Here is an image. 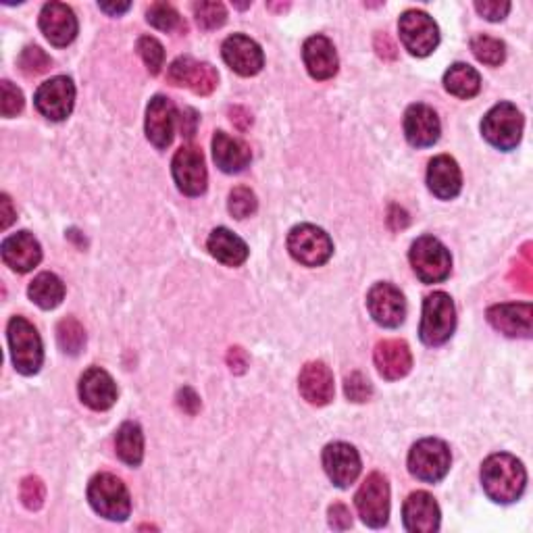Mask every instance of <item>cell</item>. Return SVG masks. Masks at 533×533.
I'll use <instances>...</instances> for the list:
<instances>
[{
	"label": "cell",
	"mask_w": 533,
	"mask_h": 533,
	"mask_svg": "<svg viewBox=\"0 0 533 533\" xmlns=\"http://www.w3.org/2000/svg\"><path fill=\"white\" fill-rule=\"evenodd\" d=\"M227 207H230V213L236 219H246L250 215H255L259 202H257L255 192H252L250 188L238 186L230 192V202H227Z\"/></svg>",
	"instance_id": "8d00e7d4"
},
{
	"label": "cell",
	"mask_w": 533,
	"mask_h": 533,
	"mask_svg": "<svg viewBox=\"0 0 533 533\" xmlns=\"http://www.w3.org/2000/svg\"><path fill=\"white\" fill-rule=\"evenodd\" d=\"M488 321L511 338H529L531 336V304H496L488 311Z\"/></svg>",
	"instance_id": "484cf974"
},
{
	"label": "cell",
	"mask_w": 533,
	"mask_h": 533,
	"mask_svg": "<svg viewBox=\"0 0 533 533\" xmlns=\"http://www.w3.org/2000/svg\"><path fill=\"white\" fill-rule=\"evenodd\" d=\"M444 88L459 98H473L481 90V78L471 65L454 63L444 75Z\"/></svg>",
	"instance_id": "1f68e13d"
},
{
	"label": "cell",
	"mask_w": 533,
	"mask_h": 533,
	"mask_svg": "<svg viewBox=\"0 0 533 533\" xmlns=\"http://www.w3.org/2000/svg\"><path fill=\"white\" fill-rule=\"evenodd\" d=\"M80 398L92 411H107L117 400L113 377L100 367H90L80 379Z\"/></svg>",
	"instance_id": "603a6c76"
},
{
	"label": "cell",
	"mask_w": 533,
	"mask_h": 533,
	"mask_svg": "<svg viewBox=\"0 0 533 533\" xmlns=\"http://www.w3.org/2000/svg\"><path fill=\"white\" fill-rule=\"evenodd\" d=\"M323 467L334 486L348 488L361 475V456L354 446L334 442L323 450Z\"/></svg>",
	"instance_id": "4fadbf2b"
},
{
	"label": "cell",
	"mask_w": 533,
	"mask_h": 533,
	"mask_svg": "<svg viewBox=\"0 0 533 533\" xmlns=\"http://www.w3.org/2000/svg\"><path fill=\"white\" fill-rule=\"evenodd\" d=\"M196 123H198V115L194 109H184L182 113V136L192 138L196 132Z\"/></svg>",
	"instance_id": "681fc988"
},
{
	"label": "cell",
	"mask_w": 533,
	"mask_h": 533,
	"mask_svg": "<svg viewBox=\"0 0 533 533\" xmlns=\"http://www.w3.org/2000/svg\"><path fill=\"white\" fill-rule=\"evenodd\" d=\"M398 32L404 48L415 57H427L440 44V30L436 21L423 11H406L400 15Z\"/></svg>",
	"instance_id": "9c48e42d"
},
{
	"label": "cell",
	"mask_w": 533,
	"mask_h": 533,
	"mask_svg": "<svg viewBox=\"0 0 533 533\" xmlns=\"http://www.w3.org/2000/svg\"><path fill=\"white\" fill-rule=\"evenodd\" d=\"M302 59L311 78L323 82L338 73V55L332 40L325 36H311L302 46Z\"/></svg>",
	"instance_id": "cb8c5ba5"
},
{
	"label": "cell",
	"mask_w": 533,
	"mask_h": 533,
	"mask_svg": "<svg viewBox=\"0 0 533 533\" xmlns=\"http://www.w3.org/2000/svg\"><path fill=\"white\" fill-rule=\"evenodd\" d=\"M440 119L427 105H411L404 115V136L415 148H429L440 140Z\"/></svg>",
	"instance_id": "d6986e66"
},
{
	"label": "cell",
	"mask_w": 533,
	"mask_h": 533,
	"mask_svg": "<svg viewBox=\"0 0 533 533\" xmlns=\"http://www.w3.org/2000/svg\"><path fill=\"white\" fill-rule=\"evenodd\" d=\"M329 525L338 531L352 527V515H350V509L346 504L336 502V504L329 506Z\"/></svg>",
	"instance_id": "ee69618b"
},
{
	"label": "cell",
	"mask_w": 533,
	"mask_h": 533,
	"mask_svg": "<svg viewBox=\"0 0 533 533\" xmlns=\"http://www.w3.org/2000/svg\"><path fill=\"white\" fill-rule=\"evenodd\" d=\"M427 186L434 196L442 200L456 198L463 188V175L456 161L448 155H440L429 163L427 169Z\"/></svg>",
	"instance_id": "4316f807"
},
{
	"label": "cell",
	"mask_w": 533,
	"mask_h": 533,
	"mask_svg": "<svg viewBox=\"0 0 533 533\" xmlns=\"http://www.w3.org/2000/svg\"><path fill=\"white\" fill-rule=\"evenodd\" d=\"M375 50H377V55L382 57V59H396L398 53H396V44L392 42V38L384 32V34H377L375 36Z\"/></svg>",
	"instance_id": "7dc6e473"
},
{
	"label": "cell",
	"mask_w": 533,
	"mask_h": 533,
	"mask_svg": "<svg viewBox=\"0 0 533 533\" xmlns=\"http://www.w3.org/2000/svg\"><path fill=\"white\" fill-rule=\"evenodd\" d=\"M40 30L53 46H67L78 36V17L63 3H48L40 13Z\"/></svg>",
	"instance_id": "e0dca14e"
},
{
	"label": "cell",
	"mask_w": 533,
	"mask_h": 533,
	"mask_svg": "<svg viewBox=\"0 0 533 533\" xmlns=\"http://www.w3.org/2000/svg\"><path fill=\"white\" fill-rule=\"evenodd\" d=\"M177 404H180V409L188 415H196L200 409V398L192 388H184L177 392Z\"/></svg>",
	"instance_id": "f6af8a7d"
},
{
	"label": "cell",
	"mask_w": 533,
	"mask_h": 533,
	"mask_svg": "<svg viewBox=\"0 0 533 533\" xmlns=\"http://www.w3.org/2000/svg\"><path fill=\"white\" fill-rule=\"evenodd\" d=\"M3 261L17 273H28L42 261V248L30 232H17L3 242Z\"/></svg>",
	"instance_id": "d4e9b609"
},
{
	"label": "cell",
	"mask_w": 533,
	"mask_h": 533,
	"mask_svg": "<svg viewBox=\"0 0 533 533\" xmlns=\"http://www.w3.org/2000/svg\"><path fill=\"white\" fill-rule=\"evenodd\" d=\"M207 246L211 255L227 267H240L248 259L246 242L227 230V227H217V230H213Z\"/></svg>",
	"instance_id": "f1b7e54d"
},
{
	"label": "cell",
	"mask_w": 533,
	"mask_h": 533,
	"mask_svg": "<svg viewBox=\"0 0 533 533\" xmlns=\"http://www.w3.org/2000/svg\"><path fill=\"white\" fill-rule=\"evenodd\" d=\"M92 509L109 521H125L132 513L130 492L123 481L111 473H98L88 486Z\"/></svg>",
	"instance_id": "7a4b0ae2"
},
{
	"label": "cell",
	"mask_w": 533,
	"mask_h": 533,
	"mask_svg": "<svg viewBox=\"0 0 533 533\" xmlns=\"http://www.w3.org/2000/svg\"><path fill=\"white\" fill-rule=\"evenodd\" d=\"M411 265L423 284H440L452 271V259L446 246L434 236H421L411 246Z\"/></svg>",
	"instance_id": "5b68a950"
},
{
	"label": "cell",
	"mask_w": 533,
	"mask_h": 533,
	"mask_svg": "<svg viewBox=\"0 0 533 533\" xmlns=\"http://www.w3.org/2000/svg\"><path fill=\"white\" fill-rule=\"evenodd\" d=\"M375 367L388 382H396L409 375L413 367V354L404 340H384L375 346Z\"/></svg>",
	"instance_id": "44dd1931"
},
{
	"label": "cell",
	"mask_w": 533,
	"mask_h": 533,
	"mask_svg": "<svg viewBox=\"0 0 533 533\" xmlns=\"http://www.w3.org/2000/svg\"><path fill=\"white\" fill-rule=\"evenodd\" d=\"M456 327L454 302L446 292L429 294L423 302V319L419 336L427 346H442L450 340Z\"/></svg>",
	"instance_id": "277c9868"
},
{
	"label": "cell",
	"mask_w": 533,
	"mask_h": 533,
	"mask_svg": "<svg viewBox=\"0 0 533 533\" xmlns=\"http://www.w3.org/2000/svg\"><path fill=\"white\" fill-rule=\"evenodd\" d=\"M481 134L498 150H513L523 136V115L511 103H500L481 121Z\"/></svg>",
	"instance_id": "52a82bcc"
},
{
	"label": "cell",
	"mask_w": 533,
	"mask_h": 533,
	"mask_svg": "<svg viewBox=\"0 0 533 533\" xmlns=\"http://www.w3.org/2000/svg\"><path fill=\"white\" fill-rule=\"evenodd\" d=\"M19 67L25 75H40L53 67V59L40 46H25L19 55Z\"/></svg>",
	"instance_id": "d590c367"
},
{
	"label": "cell",
	"mask_w": 533,
	"mask_h": 533,
	"mask_svg": "<svg viewBox=\"0 0 533 533\" xmlns=\"http://www.w3.org/2000/svg\"><path fill=\"white\" fill-rule=\"evenodd\" d=\"M146 21L152 25V28H157L161 32H175V30H180V28L186 30V25H184L180 13H177L167 3L150 5L148 11H146Z\"/></svg>",
	"instance_id": "e575fe53"
},
{
	"label": "cell",
	"mask_w": 533,
	"mask_h": 533,
	"mask_svg": "<svg viewBox=\"0 0 533 533\" xmlns=\"http://www.w3.org/2000/svg\"><path fill=\"white\" fill-rule=\"evenodd\" d=\"M471 50H473V55L477 57V61H481L484 65H490V67H498L506 59L504 42L498 38L486 36V34H479L471 40Z\"/></svg>",
	"instance_id": "836d02e7"
},
{
	"label": "cell",
	"mask_w": 533,
	"mask_h": 533,
	"mask_svg": "<svg viewBox=\"0 0 533 533\" xmlns=\"http://www.w3.org/2000/svg\"><path fill=\"white\" fill-rule=\"evenodd\" d=\"M450 461L452 456L446 442L425 438L417 442L409 454V471L425 484H438L450 471Z\"/></svg>",
	"instance_id": "ba28073f"
},
{
	"label": "cell",
	"mask_w": 533,
	"mask_h": 533,
	"mask_svg": "<svg viewBox=\"0 0 533 533\" xmlns=\"http://www.w3.org/2000/svg\"><path fill=\"white\" fill-rule=\"evenodd\" d=\"M213 159L223 173H240L250 165V146L225 132H217L213 138Z\"/></svg>",
	"instance_id": "83f0119b"
},
{
	"label": "cell",
	"mask_w": 533,
	"mask_h": 533,
	"mask_svg": "<svg viewBox=\"0 0 533 533\" xmlns=\"http://www.w3.org/2000/svg\"><path fill=\"white\" fill-rule=\"evenodd\" d=\"M100 7V11H105V13H109V15H121V13H125V11H130V3H121V5H107V3H100L98 5Z\"/></svg>",
	"instance_id": "f5cc1de1"
},
{
	"label": "cell",
	"mask_w": 533,
	"mask_h": 533,
	"mask_svg": "<svg viewBox=\"0 0 533 533\" xmlns=\"http://www.w3.org/2000/svg\"><path fill=\"white\" fill-rule=\"evenodd\" d=\"M290 255L304 267H321L334 255V244L321 227L302 223L288 236Z\"/></svg>",
	"instance_id": "8992f818"
},
{
	"label": "cell",
	"mask_w": 533,
	"mask_h": 533,
	"mask_svg": "<svg viewBox=\"0 0 533 533\" xmlns=\"http://www.w3.org/2000/svg\"><path fill=\"white\" fill-rule=\"evenodd\" d=\"M57 342L61 346V350L65 354H80L86 346V332H84V325L73 319V317H65L59 325H57Z\"/></svg>",
	"instance_id": "d6a6232c"
},
{
	"label": "cell",
	"mask_w": 533,
	"mask_h": 533,
	"mask_svg": "<svg viewBox=\"0 0 533 533\" xmlns=\"http://www.w3.org/2000/svg\"><path fill=\"white\" fill-rule=\"evenodd\" d=\"M171 171L177 188L186 196H200L207 190V165L200 148L182 146L175 152Z\"/></svg>",
	"instance_id": "8fae6325"
},
{
	"label": "cell",
	"mask_w": 533,
	"mask_h": 533,
	"mask_svg": "<svg viewBox=\"0 0 533 533\" xmlns=\"http://www.w3.org/2000/svg\"><path fill=\"white\" fill-rule=\"evenodd\" d=\"M28 294H30L32 302L38 304L40 309L50 311V309H57L59 304L63 302L65 286L55 273H40L30 284Z\"/></svg>",
	"instance_id": "4dcf8cb0"
},
{
	"label": "cell",
	"mask_w": 533,
	"mask_h": 533,
	"mask_svg": "<svg viewBox=\"0 0 533 533\" xmlns=\"http://www.w3.org/2000/svg\"><path fill=\"white\" fill-rule=\"evenodd\" d=\"M367 307L375 323L384 327H398L406 315V302L402 292L388 284H375L367 294Z\"/></svg>",
	"instance_id": "9a60e30c"
},
{
	"label": "cell",
	"mask_w": 533,
	"mask_h": 533,
	"mask_svg": "<svg viewBox=\"0 0 533 533\" xmlns=\"http://www.w3.org/2000/svg\"><path fill=\"white\" fill-rule=\"evenodd\" d=\"M230 119H232V123L236 125V128L240 132H246L250 128V125H252V117H250V113L244 107L230 109Z\"/></svg>",
	"instance_id": "c3c4849f"
},
{
	"label": "cell",
	"mask_w": 533,
	"mask_h": 533,
	"mask_svg": "<svg viewBox=\"0 0 533 533\" xmlns=\"http://www.w3.org/2000/svg\"><path fill=\"white\" fill-rule=\"evenodd\" d=\"M138 53L142 57V61L146 63L148 71L152 75H157L161 69H163V63H165V50H163V44L152 38V36H142L138 40Z\"/></svg>",
	"instance_id": "74e56055"
},
{
	"label": "cell",
	"mask_w": 533,
	"mask_h": 533,
	"mask_svg": "<svg viewBox=\"0 0 533 533\" xmlns=\"http://www.w3.org/2000/svg\"><path fill=\"white\" fill-rule=\"evenodd\" d=\"M0 205H3V223H0V225H3V230H7V227L15 221V211H13V207H11V198L7 196V194H3V200H0Z\"/></svg>",
	"instance_id": "816d5d0a"
},
{
	"label": "cell",
	"mask_w": 533,
	"mask_h": 533,
	"mask_svg": "<svg viewBox=\"0 0 533 533\" xmlns=\"http://www.w3.org/2000/svg\"><path fill=\"white\" fill-rule=\"evenodd\" d=\"M481 484L494 502L511 504L521 498L527 484V473L523 463L513 454L498 452L488 456L481 465Z\"/></svg>",
	"instance_id": "6da1fadb"
},
{
	"label": "cell",
	"mask_w": 533,
	"mask_h": 533,
	"mask_svg": "<svg viewBox=\"0 0 533 533\" xmlns=\"http://www.w3.org/2000/svg\"><path fill=\"white\" fill-rule=\"evenodd\" d=\"M177 111L173 103L165 96H155L146 109V138L159 150L167 148L173 142Z\"/></svg>",
	"instance_id": "7402d4cb"
},
{
	"label": "cell",
	"mask_w": 533,
	"mask_h": 533,
	"mask_svg": "<svg viewBox=\"0 0 533 533\" xmlns=\"http://www.w3.org/2000/svg\"><path fill=\"white\" fill-rule=\"evenodd\" d=\"M227 365H230L232 373L236 375H242L248 367V357H246V352L240 348V346H234L230 348V352H227Z\"/></svg>",
	"instance_id": "bcb514c9"
},
{
	"label": "cell",
	"mask_w": 533,
	"mask_h": 533,
	"mask_svg": "<svg viewBox=\"0 0 533 533\" xmlns=\"http://www.w3.org/2000/svg\"><path fill=\"white\" fill-rule=\"evenodd\" d=\"M73 103L75 86L65 75H57V78L44 82L34 96L36 109L50 121L67 119L73 111Z\"/></svg>",
	"instance_id": "7c38bea8"
},
{
	"label": "cell",
	"mask_w": 533,
	"mask_h": 533,
	"mask_svg": "<svg viewBox=\"0 0 533 533\" xmlns=\"http://www.w3.org/2000/svg\"><path fill=\"white\" fill-rule=\"evenodd\" d=\"M167 80L173 86H188L198 96H209L217 88L219 75L209 63H196L190 57H180L171 63Z\"/></svg>",
	"instance_id": "5bb4252c"
},
{
	"label": "cell",
	"mask_w": 533,
	"mask_h": 533,
	"mask_svg": "<svg viewBox=\"0 0 533 533\" xmlns=\"http://www.w3.org/2000/svg\"><path fill=\"white\" fill-rule=\"evenodd\" d=\"M475 9L481 17H486L488 21H502L506 15H509L511 11V3H506V0H496V3H488V0H484V3H475Z\"/></svg>",
	"instance_id": "7bdbcfd3"
},
{
	"label": "cell",
	"mask_w": 533,
	"mask_h": 533,
	"mask_svg": "<svg viewBox=\"0 0 533 533\" xmlns=\"http://www.w3.org/2000/svg\"><path fill=\"white\" fill-rule=\"evenodd\" d=\"M298 388L302 398L309 404L325 406L334 400L336 386H334V373L321 361L307 363L300 371Z\"/></svg>",
	"instance_id": "ffe728a7"
},
{
	"label": "cell",
	"mask_w": 533,
	"mask_h": 533,
	"mask_svg": "<svg viewBox=\"0 0 533 533\" xmlns=\"http://www.w3.org/2000/svg\"><path fill=\"white\" fill-rule=\"evenodd\" d=\"M402 521L406 531L434 533L440 529V506L427 492H413L404 500Z\"/></svg>",
	"instance_id": "ac0fdd59"
},
{
	"label": "cell",
	"mask_w": 533,
	"mask_h": 533,
	"mask_svg": "<svg viewBox=\"0 0 533 533\" xmlns=\"http://www.w3.org/2000/svg\"><path fill=\"white\" fill-rule=\"evenodd\" d=\"M11 359L21 375H34L44 361V350L38 329L23 317H13L7 327Z\"/></svg>",
	"instance_id": "3957f363"
},
{
	"label": "cell",
	"mask_w": 533,
	"mask_h": 533,
	"mask_svg": "<svg viewBox=\"0 0 533 533\" xmlns=\"http://www.w3.org/2000/svg\"><path fill=\"white\" fill-rule=\"evenodd\" d=\"M194 15L202 30H219L221 25L227 21V11L221 3H196L194 5Z\"/></svg>",
	"instance_id": "f35d334b"
},
{
	"label": "cell",
	"mask_w": 533,
	"mask_h": 533,
	"mask_svg": "<svg viewBox=\"0 0 533 533\" xmlns=\"http://www.w3.org/2000/svg\"><path fill=\"white\" fill-rule=\"evenodd\" d=\"M117 456L130 467H138L144 459V434L138 423H123L115 438Z\"/></svg>",
	"instance_id": "f546056e"
},
{
	"label": "cell",
	"mask_w": 533,
	"mask_h": 533,
	"mask_svg": "<svg viewBox=\"0 0 533 533\" xmlns=\"http://www.w3.org/2000/svg\"><path fill=\"white\" fill-rule=\"evenodd\" d=\"M21 502L25 504V509H30V511H38L40 506L44 504V496H46V488L42 484V479L30 475V477H25L21 481Z\"/></svg>",
	"instance_id": "ab89813d"
},
{
	"label": "cell",
	"mask_w": 533,
	"mask_h": 533,
	"mask_svg": "<svg viewBox=\"0 0 533 533\" xmlns=\"http://www.w3.org/2000/svg\"><path fill=\"white\" fill-rule=\"evenodd\" d=\"M354 504L365 525L377 529L384 527L390 517V486L382 473H371L361 490L354 496Z\"/></svg>",
	"instance_id": "30bf717a"
},
{
	"label": "cell",
	"mask_w": 533,
	"mask_h": 533,
	"mask_svg": "<svg viewBox=\"0 0 533 533\" xmlns=\"http://www.w3.org/2000/svg\"><path fill=\"white\" fill-rule=\"evenodd\" d=\"M0 92H3V100H0V113L3 117H15L23 109V94L17 86L11 82H0Z\"/></svg>",
	"instance_id": "b9f144b4"
},
{
	"label": "cell",
	"mask_w": 533,
	"mask_h": 533,
	"mask_svg": "<svg viewBox=\"0 0 533 533\" xmlns=\"http://www.w3.org/2000/svg\"><path fill=\"white\" fill-rule=\"evenodd\" d=\"M221 55L223 61L238 75H244V78L257 75L265 65V55L261 46L244 34H234L227 38L221 46Z\"/></svg>",
	"instance_id": "2e32d148"
},
{
	"label": "cell",
	"mask_w": 533,
	"mask_h": 533,
	"mask_svg": "<svg viewBox=\"0 0 533 533\" xmlns=\"http://www.w3.org/2000/svg\"><path fill=\"white\" fill-rule=\"evenodd\" d=\"M344 392H346V398L352 402H367L373 396L371 382L359 371H354L346 377Z\"/></svg>",
	"instance_id": "60d3db41"
},
{
	"label": "cell",
	"mask_w": 533,
	"mask_h": 533,
	"mask_svg": "<svg viewBox=\"0 0 533 533\" xmlns=\"http://www.w3.org/2000/svg\"><path fill=\"white\" fill-rule=\"evenodd\" d=\"M388 223H390L392 230H402V227L409 225V215H406V211H404V209H400V207H396V205H394V207L390 209Z\"/></svg>",
	"instance_id": "f907efd6"
}]
</instances>
